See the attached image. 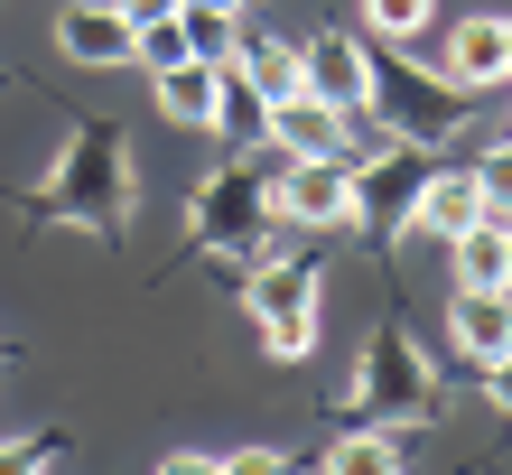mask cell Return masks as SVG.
Wrapping results in <instances>:
<instances>
[{
	"label": "cell",
	"mask_w": 512,
	"mask_h": 475,
	"mask_svg": "<svg viewBox=\"0 0 512 475\" xmlns=\"http://www.w3.org/2000/svg\"><path fill=\"white\" fill-rule=\"evenodd\" d=\"M503 47H512V19H503Z\"/></svg>",
	"instance_id": "25"
},
{
	"label": "cell",
	"mask_w": 512,
	"mask_h": 475,
	"mask_svg": "<svg viewBox=\"0 0 512 475\" xmlns=\"http://www.w3.org/2000/svg\"><path fill=\"white\" fill-rule=\"evenodd\" d=\"M466 224H485V187H475V168H438V177H419V196H410V233H438V243H457Z\"/></svg>",
	"instance_id": "7"
},
{
	"label": "cell",
	"mask_w": 512,
	"mask_h": 475,
	"mask_svg": "<svg viewBox=\"0 0 512 475\" xmlns=\"http://www.w3.org/2000/svg\"><path fill=\"white\" fill-rule=\"evenodd\" d=\"M457 280H466V289H512V280H503V224H494V215L457 233Z\"/></svg>",
	"instance_id": "10"
},
{
	"label": "cell",
	"mask_w": 512,
	"mask_h": 475,
	"mask_svg": "<svg viewBox=\"0 0 512 475\" xmlns=\"http://www.w3.org/2000/svg\"><path fill=\"white\" fill-rule=\"evenodd\" d=\"M233 66H243V75L261 84V103H280V94H298V84H308V75H298V47H280V38L243 47V56H233Z\"/></svg>",
	"instance_id": "12"
},
{
	"label": "cell",
	"mask_w": 512,
	"mask_h": 475,
	"mask_svg": "<svg viewBox=\"0 0 512 475\" xmlns=\"http://www.w3.org/2000/svg\"><path fill=\"white\" fill-rule=\"evenodd\" d=\"M112 10H122L131 28H149V19H177V0H112Z\"/></svg>",
	"instance_id": "22"
},
{
	"label": "cell",
	"mask_w": 512,
	"mask_h": 475,
	"mask_svg": "<svg viewBox=\"0 0 512 475\" xmlns=\"http://www.w3.org/2000/svg\"><path fill=\"white\" fill-rule=\"evenodd\" d=\"M224 475H298V466H289L280 448H233V457H224Z\"/></svg>",
	"instance_id": "18"
},
{
	"label": "cell",
	"mask_w": 512,
	"mask_h": 475,
	"mask_svg": "<svg viewBox=\"0 0 512 475\" xmlns=\"http://www.w3.org/2000/svg\"><path fill=\"white\" fill-rule=\"evenodd\" d=\"M215 131H233V140L270 131V103H261V84H252L243 66H224V103H215Z\"/></svg>",
	"instance_id": "13"
},
{
	"label": "cell",
	"mask_w": 512,
	"mask_h": 475,
	"mask_svg": "<svg viewBox=\"0 0 512 475\" xmlns=\"http://www.w3.org/2000/svg\"><path fill=\"white\" fill-rule=\"evenodd\" d=\"M243 299H252L261 345L280 354V364H298V354L317 345V271H308V261H261Z\"/></svg>",
	"instance_id": "1"
},
{
	"label": "cell",
	"mask_w": 512,
	"mask_h": 475,
	"mask_svg": "<svg viewBox=\"0 0 512 475\" xmlns=\"http://www.w3.org/2000/svg\"><path fill=\"white\" fill-rule=\"evenodd\" d=\"M298 75H308V94L336 103V112H373V94H382V66H373L364 28H326V38H308V47H298Z\"/></svg>",
	"instance_id": "2"
},
{
	"label": "cell",
	"mask_w": 512,
	"mask_h": 475,
	"mask_svg": "<svg viewBox=\"0 0 512 475\" xmlns=\"http://www.w3.org/2000/svg\"><path fill=\"white\" fill-rule=\"evenodd\" d=\"M177 19H187V47L196 56H215V66L243 56V38H233V19H243V10H177Z\"/></svg>",
	"instance_id": "14"
},
{
	"label": "cell",
	"mask_w": 512,
	"mask_h": 475,
	"mask_svg": "<svg viewBox=\"0 0 512 475\" xmlns=\"http://www.w3.org/2000/svg\"><path fill=\"white\" fill-rule=\"evenodd\" d=\"M270 215L289 224H364V187H354V159H289L280 187H270Z\"/></svg>",
	"instance_id": "3"
},
{
	"label": "cell",
	"mask_w": 512,
	"mask_h": 475,
	"mask_svg": "<svg viewBox=\"0 0 512 475\" xmlns=\"http://www.w3.org/2000/svg\"><path fill=\"white\" fill-rule=\"evenodd\" d=\"M326 475H401V448H391L382 429H345L336 448H326Z\"/></svg>",
	"instance_id": "11"
},
{
	"label": "cell",
	"mask_w": 512,
	"mask_h": 475,
	"mask_svg": "<svg viewBox=\"0 0 512 475\" xmlns=\"http://www.w3.org/2000/svg\"><path fill=\"white\" fill-rule=\"evenodd\" d=\"M503 280H512V224H503Z\"/></svg>",
	"instance_id": "24"
},
{
	"label": "cell",
	"mask_w": 512,
	"mask_h": 475,
	"mask_svg": "<svg viewBox=\"0 0 512 475\" xmlns=\"http://www.w3.org/2000/svg\"><path fill=\"white\" fill-rule=\"evenodd\" d=\"M177 56H196V47H187V19H149V28H131V66L159 75V66H177Z\"/></svg>",
	"instance_id": "15"
},
{
	"label": "cell",
	"mask_w": 512,
	"mask_h": 475,
	"mask_svg": "<svg viewBox=\"0 0 512 475\" xmlns=\"http://www.w3.org/2000/svg\"><path fill=\"white\" fill-rule=\"evenodd\" d=\"M159 475H224V457H196V448H177V457H159Z\"/></svg>",
	"instance_id": "21"
},
{
	"label": "cell",
	"mask_w": 512,
	"mask_h": 475,
	"mask_svg": "<svg viewBox=\"0 0 512 475\" xmlns=\"http://www.w3.org/2000/svg\"><path fill=\"white\" fill-rule=\"evenodd\" d=\"M438 19V0H364V38H419Z\"/></svg>",
	"instance_id": "16"
},
{
	"label": "cell",
	"mask_w": 512,
	"mask_h": 475,
	"mask_svg": "<svg viewBox=\"0 0 512 475\" xmlns=\"http://www.w3.org/2000/svg\"><path fill=\"white\" fill-rule=\"evenodd\" d=\"M149 94H159V112L177 131H215V103H224V66L215 56H177V66L149 75Z\"/></svg>",
	"instance_id": "5"
},
{
	"label": "cell",
	"mask_w": 512,
	"mask_h": 475,
	"mask_svg": "<svg viewBox=\"0 0 512 475\" xmlns=\"http://www.w3.org/2000/svg\"><path fill=\"white\" fill-rule=\"evenodd\" d=\"M475 187H485V215H494V224H512V140H503L485 168H475Z\"/></svg>",
	"instance_id": "17"
},
{
	"label": "cell",
	"mask_w": 512,
	"mask_h": 475,
	"mask_svg": "<svg viewBox=\"0 0 512 475\" xmlns=\"http://www.w3.org/2000/svg\"><path fill=\"white\" fill-rule=\"evenodd\" d=\"M177 10H243V0H177Z\"/></svg>",
	"instance_id": "23"
},
{
	"label": "cell",
	"mask_w": 512,
	"mask_h": 475,
	"mask_svg": "<svg viewBox=\"0 0 512 475\" xmlns=\"http://www.w3.org/2000/svg\"><path fill=\"white\" fill-rule=\"evenodd\" d=\"M438 84H457V94H494V84H512V47H503V19L494 10H475V19L447 28Z\"/></svg>",
	"instance_id": "4"
},
{
	"label": "cell",
	"mask_w": 512,
	"mask_h": 475,
	"mask_svg": "<svg viewBox=\"0 0 512 475\" xmlns=\"http://www.w3.org/2000/svg\"><path fill=\"white\" fill-rule=\"evenodd\" d=\"M270 140H280L289 159H345V112H336V103H317L308 84H298V94L270 103Z\"/></svg>",
	"instance_id": "6"
},
{
	"label": "cell",
	"mask_w": 512,
	"mask_h": 475,
	"mask_svg": "<svg viewBox=\"0 0 512 475\" xmlns=\"http://www.w3.org/2000/svg\"><path fill=\"white\" fill-rule=\"evenodd\" d=\"M0 475H47V448L38 438H0Z\"/></svg>",
	"instance_id": "19"
},
{
	"label": "cell",
	"mask_w": 512,
	"mask_h": 475,
	"mask_svg": "<svg viewBox=\"0 0 512 475\" xmlns=\"http://www.w3.org/2000/svg\"><path fill=\"white\" fill-rule=\"evenodd\" d=\"M485 401L512 420V354H494V364H485Z\"/></svg>",
	"instance_id": "20"
},
{
	"label": "cell",
	"mask_w": 512,
	"mask_h": 475,
	"mask_svg": "<svg viewBox=\"0 0 512 475\" xmlns=\"http://www.w3.org/2000/svg\"><path fill=\"white\" fill-rule=\"evenodd\" d=\"M447 336H457V354H475V364L512 354V289H457V308H447Z\"/></svg>",
	"instance_id": "9"
},
{
	"label": "cell",
	"mask_w": 512,
	"mask_h": 475,
	"mask_svg": "<svg viewBox=\"0 0 512 475\" xmlns=\"http://www.w3.org/2000/svg\"><path fill=\"white\" fill-rule=\"evenodd\" d=\"M56 56H75V66H131V19L112 0H75L56 19Z\"/></svg>",
	"instance_id": "8"
}]
</instances>
